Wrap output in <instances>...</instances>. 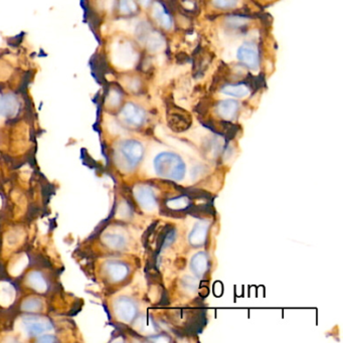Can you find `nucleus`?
Instances as JSON below:
<instances>
[{
  "label": "nucleus",
  "mask_w": 343,
  "mask_h": 343,
  "mask_svg": "<svg viewBox=\"0 0 343 343\" xmlns=\"http://www.w3.org/2000/svg\"><path fill=\"white\" fill-rule=\"evenodd\" d=\"M159 136H160V137H163L167 143H169L170 145L175 146L177 149H179V150H181V151H183V152H185V153H187V154H190V155H192V156H195V155H196L195 150H193L192 147H190L189 145L183 143L182 141H180V140H178V139H176V138H173V137L164 136V135H159Z\"/></svg>",
  "instance_id": "6ab92c4d"
},
{
  "label": "nucleus",
  "mask_w": 343,
  "mask_h": 343,
  "mask_svg": "<svg viewBox=\"0 0 343 343\" xmlns=\"http://www.w3.org/2000/svg\"><path fill=\"white\" fill-rule=\"evenodd\" d=\"M120 152L129 166H135L142 158L143 146L140 142L135 140H128L122 143Z\"/></svg>",
  "instance_id": "20e7f679"
},
{
  "label": "nucleus",
  "mask_w": 343,
  "mask_h": 343,
  "mask_svg": "<svg viewBox=\"0 0 343 343\" xmlns=\"http://www.w3.org/2000/svg\"><path fill=\"white\" fill-rule=\"evenodd\" d=\"M106 270L109 277L115 282H119L125 279L129 272L128 267L121 262H109L106 265Z\"/></svg>",
  "instance_id": "9d476101"
},
{
  "label": "nucleus",
  "mask_w": 343,
  "mask_h": 343,
  "mask_svg": "<svg viewBox=\"0 0 343 343\" xmlns=\"http://www.w3.org/2000/svg\"><path fill=\"white\" fill-rule=\"evenodd\" d=\"M21 109V102L17 95L11 93L0 98V114L7 118H14Z\"/></svg>",
  "instance_id": "1a4fd4ad"
},
{
  "label": "nucleus",
  "mask_w": 343,
  "mask_h": 343,
  "mask_svg": "<svg viewBox=\"0 0 343 343\" xmlns=\"http://www.w3.org/2000/svg\"><path fill=\"white\" fill-rule=\"evenodd\" d=\"M146 45H147V49L153 53L163 51L166 46L163 37L159 35L158 33L149 34L146 39Z\"/></svg>",
  "instance_id": "2eb2a0df"
},
{
  "label": "nucleus",
  "mask_w": 343,
  "mask_h": 343,
  "mask_svg": "<svg viewBox=\"0 0 343 343\" xmlns=\"http://www.w3.org/2000/svg\"><path fill=\"white\" fill-rule=\"evenodd\" d=\"M240 3V0H214V4L220 9H233L236 8Z\"/></svg>",
  "instance_id": "b1692460"
},
{
  "label": "nucleus",
  "mask_w": 343,
  "mask_h": 343,
  "mask_svg": "<svg viewBox=\"0 0 343 343\" xmlns=\"http://www.w3.org/2000/svg\"><path fill=\"white\" fill-rule=\"evenodd\" d=\"M152 16L154 20L164 29L169 30L173 26V21H171L170 17L165 14L164 8L160 4H155L153 6V11H152Z\"/></svg>",
  "instance_id": "ddd939ff"
},
{
  "label": "nucleus",
  "mask_w": 343,
  "mask_h": 343,
  "mask_svg": "<svg viewBox=\"0 0 343 343\" xmlns=\"http://www.w3.org/2000/svg\"><path fill=\"white\" fill-rule=\"evenodd\" d=\"M208 233V225L205 223H199L194 228L193 232L190 235V242L194 246L202 245L207 237Z\"/></svg>",
  "instance_id": "4468645a"
},
{
  "label": "nucleus",
  "mask_w": 343,
  "mask_h": 343,
  "mask_svg": "<svg viewBox=\"0 0 343 343\" xmlns=\"http://www.w3.org/2000/svg\"><path fill=\"white\" fill-rule=\"evenodd\" d=\"M22 308L28 312H37L43 308V302L39 298H29L23 303Z\"/></svg>",
  "instance_id": "aec40b11"
},
{
  "label": "nucleus",
  "mask_w": 343,
  "mask_h": 343,
  "mask_svg": "<svg viewBox=\"0 0 343 343\" xmlns=\"http://www.w3.org/2000/svg\"><path fill=\"white\" fill-rule=\"evenodd\" d=\"M228 22L230 23V25L234 26V27H242L243 25H245L248 21L244 18H240V17H233V18H230L228 20Z\"/></svg>",
  "instance_id": "bb28decb"
},
{
  "label": "nucleus",
  "mask_w": 343,
  "mask_h": 343,
  "mask_svg": "<svg viewBox=\"0 0 343 343\" xmlns=\"http://www.w3.org/2000/svg\"><path fill=\"white\" fill-rule=\"evenodd\" d=\"M167 206L171 209L174 210H182V209H186L189 206V200L185 197L183 198H179L176 200H171L167 202Z\"/></svg>",
  "instance_id": "4be33fe9"
},
{
  "label": "nucleus",
  "mask_w": 343,
  "mask_h": 343,
  "mask_svg": "<svg viewBox=\"0 0 343 343\" xmlns=\"http://www.w3.org/2000/svg\"><path fill=\"white\" fill-rule=\"evenodd\" d=\"M113 60L117 66L128 69L134 66L136 54L129 43H118L113 49Z\"/></svg>",
  "instance_id": "f03ea898"
},
{
  "label": "nucleus",
  "mask_w": 343,
  "mask_h": 343,
  "mask_svg": "<svg viewBox=\"0 0 343 343\" xmlns=\"http://www.w3.org/2000/svg\"><path fill=\"white\" fill-rule=\"evenodd\" d=\"M136 201L146 213H154L157 211V203L153 192L146 186H138L134 190Z\"/></svg>",
  "instance_id": "39448f33"
},
{
  "label": "nucleus",
  "mask_w": 343,
  "mask_h": 343,
  "mask_svg": "<svg viewBox=\"0 0 343 343\" xmlns=\"http://www.w3.org/2000/svg\"><path fill=\"white\" fill-rule=\"evenodd\" d=\"M238 59L252 70L259 68V52L254 44L248 43L241 46L237 53Z\"/></svg>",
  "instance_id": "423d86ee"
},
{
  "label": "nucleus",
  "mask_w": 343,
  "mask_h": 343,
  "mask_svg": "<svg viewBox=\"0 0 343 343\" xmlns=\"http://www.w3.org/2000/svg\"><path fill=\"white\" fill-rule=\"evenodd\" d=\"M120 102H121L120 93L116 90H111L108 94V97H107V104L109 105V107L115 108L120 104Z\"/></svg>",
  "instance_id": "5701e85b"
},
{
  "label": "nucleus",
  "mask_w": 343,
  "mask_h": 343,
  "mask_svg": "<svg viewBox=\"0 0 343 343\" xmlns=\"http://www.w3.org/2000/svg\"><path fill=\"white\" fill-rule=\"evenodd\" d=\"M136 11L134 0H120V12L123 15H131Z\"/></svg>",
  "instance_id": "412c9836"
},
{
  "label": "nucleus",
  "mask_w": 343,
  "mask_h": 343,
  "mask_svg": "<svg viewBox=\"0 0 343 343\" xmlns=\"http://www.w3.org/2000/svg\"><path fill=\"white\" fill-rule=\"evenodd\" d=\"M104 244L113 250L123 249L126 245V239L121 234L117 233H107L103 236Z\"/></svg>",
  "instance_id": "f8f14e48"
},
{
  "label": "nucleus",
  "mask_w": 343,
  "mask_h": 343,
  "mask_svg": "<svg viewBox=\"0 0 343 343\" xmlns=\"http://www.w3.org/2000/svg\"><path fill=\"white\" fill-rule=\"evenodd\" d=\"M154 171L161 178L182 181L186 176V165L182 158L171 152H160L154 159Z\"/></svg>",
  "instance_id": "f257e3e1"
},
{
  "label": "nucleus",
  "mask_w": 343,
  "mask_h": 343,
  "mask_svg": "<svg viewBox=\"0 0 343 343\" xmlns=\"http://www.w3.org/2000/svg\"><path fill=\"white\" fill-rule=\"evenodd\" d=\"M117 317L123 322H130L136 315L135 304L128 298L120 297L114 304Z\"/></svg>",
  "instance_id": "6e6552de"
},
{
  "label": "nucleus",
  "mask_w": 343,
  "mask_h": 343,
  "mask_svg": "<svg viewBox=\"0 0 343 343\" xmlns=\"http://www.w3.org/2000/svg\"><path fill=\"white\" fill-rule=\"evenodd\" d=\"M222 93L231 97L244 98L250 95V90L245 85H229L222 90Z\"/></svg>",
  "instance_id": "dca6fc26"
},
{
  "label": "nucleus",
  "mask_w": 343,
  "mask_h": 343,
  "mask_svg": "<svg viewBox=\"0 0 343 343\" xmlns=\"http://www.w3.org/2000/svg\"><path fill=\"white\" fill-rule=\"evenodd\" d=\"M192 268L198 275H203L208 268V259L205 254H197L192 260Z\"/></svg>",
  "instance_id": "a211bd4d"
},
{
  "label": "nucleus",
  "mask_w": 343,
  "mask_h": 343,
  "mask_svg": "<svg viewBox=\"0 0 343 343\" xmlns=\"http://www.w3.org/2000/svg\"><path fill=\"white\" fill-rule=\"evenodd\" d=\"M58 338L53 335V334H45V335H40V337L38 338V342H42V343H54L57 342Z\"/></svg>",
  "instance_id": "a878e982"
},
{
  "label": "nucleus",
  "mask_w": 343,
  "mask_h": 343,
  "mask_svg": "<svg viewBox=\"0 0 343 343\" xmlns=\"http://www.w3.org/2000/svg\"><path fill=\"white\" fill-rule=\"evenodd\" d=\"M239 105L236 101L233 100H226L219 104L218 106V113L221 117L227 120H231L235 117L237 111H238Z\"/></svg>",
  "instance_id": "9b49d317"
},
{
  "label": "nucleus",
  "mask_w": 343,
  "mask_h": 343,
  "mask_svg": "<svg viewBox=\"0 0 343 343\" xmlns=\"http://www.w3.org/2000/svg\"><path fill=\"white\" fill-rule=\"evenodd\" d=\"M24 328L31 336H40L44 333L53 330L52 322L40 316H27L23 319Z\"/></svg>",
  "instance_id": "7ed1b4c3"
},
{
  "label": "nucleus",
  "mask_w": 343,
  "mask_h": 343,
  "mask_svg": "<svg viewBox=\"0 0 343 343\" xmlns=\"http://www.w3.org/2000/svg\"><path fill=\"white\" fill-rule=\"evenodd\" d=\"M184 286L189 291H195L196 288L198 287V282L196 281L195 278L187 276L184 278Z\"/></svg>",
  "instance_id": "393cba45"
},
{
  "label": "nucleus",
  "mask_w": 343,
  "mask_h": 343,
  "mask_svg": "<svg viewBox=\"0 0 343 343\" xmlns=\"http://www.w3.org/2000/svg\"><path fill=\"white\" fill-rule=\"evenodd\" d=\"M139 2H140V4H141V6H143V7H148V5L150 4V2H151V0H139Z\"/></svg>",
  "instance_id": "cd10ccee"
},
{
  "label": "nucleus",
  "mask_w": 343,
  "mask_h": 343,
  "mask_svg": "<svg viewBox=\"0 0 343 343\" xmlns=\"http://www.w3.org/2000/svg\"><path fill=\"white\" fill-rule=\"evenodd\" d=\"M121 118L128 125L138 127L144 122L145 113L138 106L132 103H128L121 111Z\"/></svg>",
  "instance_id": "0eeeda50"
},
{
  "label": "nucleus",
  "mask_w": 343,
  "mask_h": 343,
  "mask_svg": "<svg viewBox=\"0 0 343 343\" xmlns=\"http://www.w3.org/2000/svg\"><path fill=\"white\" fill-rule=\"evenodd\" d=\"M29 283L38 292H45L48 289V283L44 276L39 272H32L29 275Z\"/></svg>",
  "instance_id": "f3484780"
}]
</instances>
